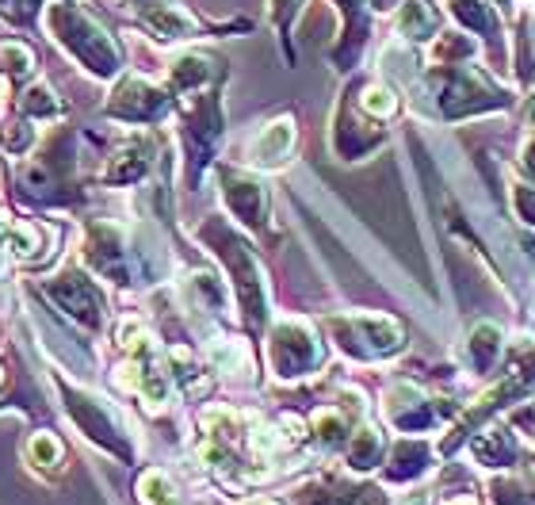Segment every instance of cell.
Segmentation results:
<instances>
[{"instance_id":"3","label":"cell","mask_w":535,"mask_h":505,"mask_svg":"<svg viewBox=\"0 0 535 505\" xmlns=\"http://www.w3.org/2000/svg\"><path fill=\"white\" fill-rule=\"evenodd\" d=\"M268 352H272V368H276V375H283V379L314 372L321 364L318 337L306 330L302 322H283V326H276Z\"/></svg>"},{"instance_id":"25","label":"cell","mask_w":535,"mask_h":505,"mask_svg":"<svg viewBox=\"0 0 535 505\" xmlns=\"http://www.w3.org/2000/svg\"><path fill=\"white\" fill-rule=\"evenodd\" d=\"M249 505H276V502H264V498H260V502H249Z\"/></svg>"},{"instance_id":"22","label":"cell","mask_w":535,"mask_h":505,"mask_svg":"<svg viewBox=\"0 0 535 505\" xmlns=\"http://www.w3.org/2000/svg\"><path fill=\"white\" fill-rule=\"evenodd\" d=\"M440 505H478V502H474V494H451V498H444Z\"/></svg>"},{"instance_id":"18","label":"cell","mask_w":535,"mask_h":505,"mask_svg":"<svg viewBox=\"0 0 535 505\" xmlns=\"http://www.w3.org/2000/svg\"><path fill=\"white\" fill-rule=\"evenodd\" d=\"M0 58H4V66H12V77H23L27 69H31V50L20 43H4L0 46Z\"/></svg>"},{"instance_id":"24","label":"cell","mask_w":535,"mask_h":505,"mask_svg":"<svg viewBox=\"0 0 535 505\" xmlns=\"http://www.w3.org/2000/svg\"><path fill=\"white\" fill-rule=\"evenodd\" d=\"M528 169H532V173H535V142H532V146H528Z\"/></svg>"},{"instance_id":"2","label":"cell","mask_w":535,"mask_h":505,"mask_svg":"<svg viewBox=\"0 0 535 505\" xmlns=\"http://www.w3.org/2000/svg\"><path fill=\"white\" fill-rule=\"evenodd\" d=\"M203 238L214 245V253L222 257V261L230 264V272H234V284H237V295H241V307H245V318H249V326H260L264 322V287H260V272H257V261H253V253L245 249L241 238H234L222 222H207L203 226Z\"/></svg>"},{"instance_id":"6","label":"cell","mask_w":535,"mask_h":505,"mask_svg":"<svg viewBox=\"0 0 535 505\" xmlns=\"http://www.w3.org/2000/svg\"><path fill=\"white\" fill-rule=\"evenodd\" d=\"M46 291H50V295L58 299V307L69 310L81 326L100 330V322H104V299H100V291H96V284H92L88 276H81V272H62Z\"/></svg>"},{"instance_id":"11","label":"cell","mask_w":535,"mask_h":505,"mask_svg":"<svg viewBox=\"0 0 535 505\" xmlns=\"http://www.w3.org/2000/svg\"><path fill=\"white\" fill-rule=\"evenodd\" d=\"M150 142H130L123 146L115 161H111V169L104 173L107 184H130V180H138V176L150 169Z\"/></svg>"},{"instance_id":"15","label":"cell","mask_w":535,"mask_h":505,"mask_svg":"<svg viewBox=\"0 0 535 505\" xmlns=\"http://www.w3.org/2000/svg\"><path fill=\"white\" fill-rule=\"evenodd\" d=\"M497 352H501V333L497 326H478L471 333V360L478 372H486L493 360H497Z\"/></svg>"},{"instance_id":"1","label":"cell","mask_w":535,"mask_h":505,"mask_svg":"<svg viewBox=\"0 0 535 505\" xmlns=\"http://www.w3.org/2000/svg\"><path fill=\"white\" fill-rule=\"evenodd\" d=\"M46 20H50V27L58 31V39H62V43L69 46L92 73H115L119 54H115L111 39H107L104 31L88 20V16H81V12L69 8V4H54Z\"/></svg>"},{"instance_id":"20","label":"cell","mask_w":535,"mask_h":505,"mask_svg":"<svg viewBox=\"0 0 535 505\" xmlns=\"http://www.w3.org/2000/svg\"><path fill=\"white\" fill-rule=\"evenodd\" d=\"M8 242L16 245V253H20V257H27L31 249H39V234H35V230H12V234H8Z\"/></svg>"},{"instance_id":"9","label":"cell","mask_w":535,"mask_h":505,"mask_svg":"<svg viewBox=\"0 0 535 505\" xmlns=\"http://www.w3.org/2000/svg\"><path fill=\"white\" fill-rule=\"evenodd\" d=\"M88 257H92V264L104 272V276H111V280H119V284H127L130 272H127V249H123V242H119V234L111 230V226H96L92 230V242H88Z\"/></svg>"},{"instance_id":"27","label":"cell","mask_w":535,"mask_h":505,"mask_svg":"<svg viewBox=\"0 0 535 505\" xmlns=\"http://www.w3.org/2000/svg\"><path fill=\"white\" fill-rule=\"evenodd\" d=\"M409 505H425V502H409Z\"/></svg>"},{"instance_id":"12","label":"cell","mask_w":535,"mask_h":505,"mask_svg":"<svg viewBox=\"0 0 535 505\" xmlns=\"http://www.w3.org/2000/svg\"><path fill=\"white\" fill-rule=\"evenodd\" d=\"M344 456H348V467H352V471H371V467H379V463H383V433L364 425L360 433H352Z\"/></svg>"},{"instance_id":"5","label":"cell","mask_w":535,"mask_h":505,"mask_svg":"<svg viewBox=\"0 0 535 505\" xmlns=\"http://www.w3.org/2000/svg\"><path fill=\"white\" fill-rule=\"evenodd\" d=\"M65 406H69V414L77 418V425H81V429H85V433L96 440V444H104L107 452H115V456L130 460V444H127L123 425L111 418V414H107L96 398L81 395V391H65Z\"/></svg>"},{"instance_id":"10","label":"cell","mask_w":535,"mask_h":505,"mask_svg":"<svg viewBox=\"0 0 535 505\" xmlns=\"http://www.w3.org/2000/svg\"><path fill=\"white\" fill-rule=\"evenodd\" d=\"M428 471V444L425 440H402L390 456V467H386V479L390 483H409L417 475Z\"/></svg>"},{"instance_id":"4","label":"cell","mask_w":535,"mask_h":505,"mask_svg":"<svg viewBox=\"0 0 535 505\" xmlns=\"http://www.w3.org/2000/svg\"><path fill=\"white\" fill-rule=\"evenodd\" d=\"M333 330L341 337V349L356 356H386L402 349V330L390 318H348V322H333Z\"/></svg>"},{"instance_id":"8","label":"cell","mask_w":535,"mask_h":505,"mask_svg":"<svg viewBox=\"0 0 535 505\" xmlns=\"http://www.w3.org/2000/svg\"><path fill=\"white\" fill-rule=\"evenodd\" d=\"M222 184H226V199H230L237 219L253 222V226L264 222V215H268V196H264V188H260L257 180H249V176L241 173H222Z\"/></svg>"},{"instance_id":"13","label":"cell","mask_w":535,"mask_h":505,"mask_svg":"<svg viewBox=\"0 0 535 505\" xmlns=\"http://www.w3.org/2000/svg\"><path fill=\"white\" fill-rule=\"evenodd\" d=\"M291 142H295L291 119H279V123H272V127L257 138L253 154H257V161H264V165H279V161L287 157V150H291Z\"/></svg>"},{"instance_id":"23","label":"cell","mask_w":535,"mask_h":505,"mask_svg":"<svg viewBox=\"0 0 535 505\" xmlns=\"http://www.w3.org/2000/svg\"><path fill=\"white\" fill-rule=\"evenodd\" d=\"M287 12H295V0H276V16H279V23L287 20Z\"/></svg>"},{"instance_id":"26","label":"cell","mask_w":535,"mask_h":505,"mask_svg":"<svg viewBox=\"0 0 535 505\" xmlns=\"http://www.w3.org/2000/svg\"><path fill=\"white\" fill-rule=\"evenodd\" d=\"M0 92H4V85H0ZM0 108H4V100H0Z\"/></svg>"},{"instance_id":"17","label":"cell","mask_w":535,"mask_h":505,"mask_svg":"<svg viewBox=\"0 0 535 505\" xmlns=\"http://www.w3.org/2000/svg\"><path fill=\"white\" fill-rule=\"evenodd\" d=\"M23 111H27V115H58V100L50 96V88L39 85V88H31V92H27Z\"/></svg>"},{"instance_id":"21","label":"cell","mask_w":535,"mask_h":505,"mask_svg":"<svg viewBox=\"0 0 535 505\" xmlns=\"http://www.w3.org/2000/svg\"><path fill=\"white\" fill-rule=\"evenodd\" d=\"M516 203H520V215L535 222V188H516Z\"/></svg>"},{"instance_id":"14","label":"cell","mask_w":535,"mask_h":505,"mask_svg":"<svg viewBox=\"0 0 535 505\" xmlns=\"http://www.w3.org/2000/svg\"><path fill=\"white\" fill-rule=\"evenodd\" d=\"M474 452H478V460L486 463V467H513L516 456H520L513 433H490V437H478L474 440Z\"/></svg>"},{"instance_id":"7","label":"cell","mask_w":535,"mask_h":505,"mask_svg":"<svg viewBox=\"0 0 535 505\" xmlns=\"http://www.w3.org/2000/svg\"><path fill=\"white\" fill-rule=\"evenodd\" d=\"M165 108H169L165 92L142 85V81H127L111 100V115H123L130 123H150L157 115H165Z\"/></svg>"},{"instance_id":"16","label":"cell","mask_w":535,"mask_h":505,"mask_svg":"<svg viewBox=\"0 0 535 505\" xmlns=\"http://www.w3.org/2000/svg\"><path fill=\"white\" fill-rule=\"evenodd\" d=\"M314 433H318L321 444H341L348 437V425H344L341 414H333V410H321L318 418H314Z\"/></svg>"},{"instance_id":"19","label":"cell","mask_w":535,"mask_h":505,"mask_svg":"<svg viewBox=\"0 0 535 505\" xmlns=\"http://www.w3.org/2000/svg\"><path fill=\"white\" fill-rule=\"evenodd\" d=\"M31 456H35V460H39V463H46V467H50V463H58V456H62V448H58V440H54V437H46V433H39V437L31 440Z\"/></svg>"}]
</instances>
